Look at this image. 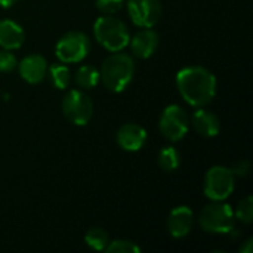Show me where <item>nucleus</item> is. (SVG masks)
<instances>
[{"instance_id": "nucleus-25", "label": "nucleus", "mask_w": 253, "mask_h": 253, "mask_svg": "<svg viewBox=\"0 0 253 253\" xmlns=\"http://www.w3.org/2000/svg\"><path fill=\"white\" fill-rule=\"evenodd\" d=\"M253 251V240L252 239H248L246 242H245V245L240 248V252L242 253H252Z\"/></svg>"}, {"instance_id": "nucleus-26", "label": "nucleus", "mask_w": 253, "mask_h": 253, "mask_svg": "<svg viewBox=\"0 0 253 253\" xmlns=\"http://www.w3.org/2000/svg\"><path fill=\"white\" fill-rule=\"evenodd\" d=\"M16 0H0V6L1 7H10Z\"/></svg>"}, {"instance_id": "nucleus-24", "label": "nucleus", "mask_w": 253, "mask_h": 253, "mask_svg": "<svg viewBox=\"0 0 253 253\" xmlns=\"http://www.w3.org/2000/svg\"><path fill=\"white\" fill-rule=\"evenodd\" d=\"M234 176H246L251 170V166H249V162L246 160H240L234 165V168L231 169Z\"/></svg>"}, {"instance_id": "nucleus-14", "label": "nucleus", "mask_w": 253, "mask_h": 253, "mask_svg": "<svg viewBox=\"0 0 253 253\" xmlns=\"http://www.w3.org/2000/svg\"><path fill=\"white\" fill-rule=\"evenodd\" d=\"M191 122H193L194 130L203 138H215L216 135H219L221 120L212 111H208V110L199 107V110L194 111Z\"/></svg>"}, {"instance_id": "nucleus-7", "label": "nucleus", "mask_w": 253, "mask_h": 253, "mask_svg": "<svg viewBox=\"0 0 253 253\" xmlns=\"http://www.w3.org/2000/svg\"><path fill=\"white\" fill-rule=\"evenodd\" d=\"M159 129L166 139L172 142H178L188 133L190 129L188 114L181 105L176 104L168 105L160 116Z\"/></svg>"}, {"instance_id": "nucleus-9", "label": "nucleus", "mask_w": 253, "mask_h": 253, "mask_svg": "<svg viewBox=\"0 0 253 253\" xmlns=\"http://www.w3.org/2000/svg\"><path fill=\"white\" fill-rule=\"evenodd\" d=\"M127 13L141 28H153L162 16L160 0H127Z\"/></svg>"}, {"instance_id": "nucleus-3", "label": "nucleus", "mask_w": 253, "mask_h": 253, "mask_svg": "<svg viewBox=\"0 0 253 253\" xmlns=\"http://www.w3.org/2000/svg\"><path fill=\"white\" fill-rule=\"evenodd\" d=\"M93 34L98 43L108 52L123 50L130 40V33L126 24L113 15L99 16L93 24Z\"/></svg>"}, {"instance_id": "nucleus-4", "label": "nucleus", "mask_w": 253, "mask_h": 253, "mask_svg": "<svg viewBox=\"0 0 253 253\" xmlns=\"http://www.w3.org/2000/svg\"><path fill=\"white\" fill-rule=\"evenodd\" d=\"M199 224L202 230L206 233L228 234L234 230V225H236L234 211L224 200L212 202L202 209L199 215Z\"/></svg>"}, {"instance_id": "nucleus-5", "label": "nucleus", "mask_w": 253, "mask_h": 253, "mask_svg": "<svg viewBox=\"0 0 253 253\" xmlns=\"http://www.w3.org/2000/svg\"><path fill=\"white\" fill-rule=\"evenodd\" d=\"M236 187V176L227 166H212L205 176V196L212 202L227 200Z\"/></svg>"}, {"instance_id": "nucleus-8", "label": "nucleus", "mask_w": 253, "mask_h": 253, "mask_svg": "<svg viewBox=\"0 0 253 253\" xmlns=\"http://www.w3.org/2000/svg\"><path fill=\"white\" fill-rule=\"evenodd\" d=\"M62 113L70 123L76 126H84L90 122L93 114L92 99L83 90L73 89L64 96Z\"/></svg>"}, {"instance_id": "nucleus-23", "label": "nucleus", "mask_w": 253, "mask_h": 253, "mask_svg": "<svg viewBox=\"0 0 253 253\" xmlns=\"http://www.w3.org/2000/svg\"><path fill=\"white\" fill-rule=\"evenodd\" d=\"M15 67H16V56L7 49H1L0 50V71L10 73L12 70H15Z\"/></svg>"}, {"instance_id": "nucleus-15", "label": "nucleus", "mask_w": 253, "mask_h": 253, "mask_svg": "<svg viewBox=\"0 0 253 253\" xmlns=\"http://www.w3.org/2000/svg\"><path fill=\"white\" fill-rule=\"evenodd\" d=\"M25 33L19 24L12 19H0V46L7 50L19 49L24 43Z\"/></svg>"}, {"instance_id": "nucleus-1", "label": "nucleus", "mask_w": 253, "mask_h": 253, "mask_svg": "<svg viewBox=\"0 0 253 253\" xmlns=\"http://www.w3.org/2000/svg\"><path fill=\"white\" fill-rule=\"evenodd\" d=\"M176 87L187 104L205 107L216 95V77L202 65L185 67L176 74Z\"/></svg>"}, {"instance_id": "nucleus-17", "label": "nucleus", "mask_w": 253, "mask_h": 253, "mask_svg": "<svg viewBox=\"0 0 253 253\" xmlns=\"http://www.w3.org/2000/svg\"><path fill=\"white\" fill-rule=\"evenodd\" d=\"M157 163L159 166L165 170V172H173L179 168L181 163V156L179 151L175 147H165L160 150L159 157H157Z\"/></svg>"}, {"instance_id": "nucleus-12", "label": "nucleus", "mask_w": 253, "mask_h": 253, "mask_svg": "<svg viewBox=\"0 0 253 253\" xmlns=\"http://www.w3.org/2000/svg\"><path fill=\"white\" fill-rule=\"evenodd\" d=\"M193 211L188 206H176L168 218V231L175 239H184L193 228Z\"/></svg>"}, {"instance_id": "nucleus-2", "label": "nucleus", "mask_w": 253, "mask_h": 253, "mask_svg": "<svg viewBox=\"0 0 253 253\" xmlns=\"http://www.w3.org/2000/svg\"><path fill=\"white\" fill-rule=\"evenodd\" d=\"M135 73V62L130 55L123 52L111 53L101 67V82L107 90L119 93L123 92L132 82Z\"/></svg>"}, {"instance_id": "nucleus-10", "label": "nucleus", "mask_w": 253, "mask_h": 253, "mask_svg": "<svg viewBox=\"0 0 253 253\" xmlns=\"http://www.w3.org/2000/svg\"><path fill=\"white\" fill-rule=\"evenodd\" d=\"M116 141L122 150L135 153L144 147V144L147 141V130L141 125L126 123L117 130Z\"/></svg>"}, {"instance_id": "nucleus-16", "label": "nucleus", "mask_w": 253, "mask_h": 253, "mask_svg": "<svg viewBox=\"0 0 253 253\" xmlns=\"http://www.w3.org/2000/svg\"><path fill=\"white\" fill-rule=\"evenodd\" d=\"M101 80L99 70L93 65H82L74 76V82L82 89H93Z\"/></svg>"}, {"instance_id": "nucleus-6", "label": "nucleus", "mask_w": 253, "mask_h": 253, "mask_svg": "<svg viewBox=\"0 0 253 253\" xmlns=\"http://www.w3.org/2000/svg\"><path fill=\"white\" fill-rule=\"evenodd\" d=\"M89 50V37L82 31H70L64 34L55 46V55L62 64L80 62L87 56Z\"/></svg>"}, {"instance_id": "nucleus-11", "label": "nucleus", "mask_w": 253, "mask_h": 253, "mask_svg": "<svg viewBox=\"0 0 253 253\" xmlns=\"http://www.w3.org/2000/svg\"><path fill=\"white\" fill-rule=\"evenodd\" d=\"M159 42H160V36L157 31H154L151 28H142L133 37H130L129 44H130L132 53L136 58L147 59V58L153 56V53L156 52V49L159 46Z\"/></svg>"}, {"instance_id": "nucleus-13", "label": "nucleus", "mask_w": 253, "mask_h": 253, "mask_svg": "<svg viewBox=\"0 0 253 253\" xmlns=\"http://www.w3.org/2000/svg\"><path fill=\"white\" fill-rule=\"evenodd\" d=\"M18 71H19V76L27 83L37 84L47 74V62H46V59L42 55L33 53V55L25 56L18 64Z\"/></svg>"}, {"instance_id": "nucleus-20", "label": "nucleus", "mask_w": 253, "mask_h": 253, "mask_svg": "<svg viewBox=\"0 0 253 253\" xmlns=\"http://www.w3.org/2000/svg\"><path fill=\"white\" fill-rule=\"evenodd\" d=\"M236 219L242 221L243 224H251L253 221V202L252 196H246L239 202L237 209L234 211Z\"/></svg>"}, {"instance_id": "nucleus-21", "label": "nucleus", "mask_w": 253, "mask_h": 253, "mask_svg": "<svg viewBox=\"0 0 253 253\" xmlns=\"http://www.w3.org/2000/svg\"><path fill=\"white\" fill-rule=\"evenodd\" d=\"M107 253H141V248L132 240H113L105 248Z\"/></svg>"}, {"instance_id": "nucleus-18", "label": "nucleus", "mask_w": 253, "mask_h": 253, "mask_svg": "<svg viewBox=\"0 0 253 253\" xmlns=\"http://www.w3.org/2000/svg\"><path fill=\"white\" fill-rule=\"evenodd\" d=\"M47 71H49L50 80L56 89L64 90L68 87V84L71 82V73H70V68L67 65H64L62 62L53 64L50 68H47Z\"/></svg>"}, {"instance_id": "nucleus-22", "label": "nucleus", "mask_w": 253, "mask_h": 253, "mask_svg": "<svg viewBox=\"0 0 253 253\" xmlns=\"http://www.w3.org/2000/svg\"><path fill=\"white\" fill-rule=\"evenodd\" d=\"M125 4V0H96V7L104 15H114L117 13Z\"/></svg>"}, {"instance_id": "nucleus-19", "label": "nucleus", "mask_w": 253, "mask_h": 253, "mask_svg": "<svg viewBox=\"0 0 253 253\" xmlns=\"http://www.w3.org/2000/svg\"><path fill=\"white\" fill-rule=\"evenodd\" d=\"M84 242L93 251H105V248L110 243V239H108V233L105 230L90 228L84 236Z\"/></svg>"}]
</instances>
